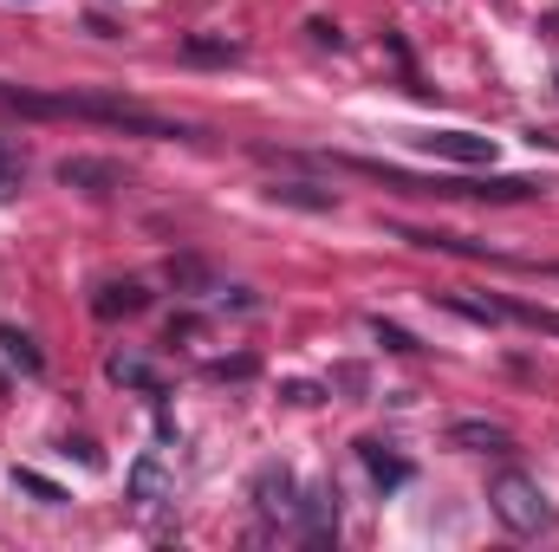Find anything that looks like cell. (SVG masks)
I'll use <instances>...</instances> for the list:
<instances>
[{
	"mask_svg": "<svg viewBox=\"0 0 559 552\" xmlns=\"http://www.w3.org/2000/svg\"><path fill=\"white\" fill-rule=\"evenodd\" d=\"M0 351H7V364H20V371H33V377L46 371V358H39V345H33V338H26L20 325H0Z\"/></svg>",
	"mask_w": 559,
	"mask_h": 552,
	"instance_id": "cell-9",
	"label": "cell"
},
{
	"mask_svg": "<svg viewBox=\"0 0 559 552\" xmlns=\"http://www.w3.org/2000/svg\"><path fill=\"white\" fill-rule=\"evenodd\" d=\"M371 332H378V345H391V351H423L404 325H384V319H371Z\"/></svg>",
	"mask_w": 559,
	"mask_h": 552,
	"instance_id": "cell-14",
	"label": "cell"
},
{
	"mask_svg": "<svg viewBox=\"0 0 559 552\" xmlns=\"http://www.w3.org/2000/svg\"><path fill=\"white\" fill-rule=\"evenodd\" d=\"M20 176H26V156L0 143V195H13V189H20Z\"/></svg>",
	"mask_w": 559,
	"mask_h": 552,
	"instance_id": "cell-13",
	"label": "cell"
},
{
	"mask_svg": "<svg viewBox=\"0 0 559 552\" xmlns=\"http://www.w3.org/2000/svg\"><path fill=\"white\" fill-rule=\"evenodd\" d=\"M59 182H66V189H92V195H105V189H118V163L66 156V163H59Z\"/></svg>",
	"mask_w": 559,
	"mask_h": 552,
	"instance_id": "cell-5",
	"label": "cell"
},
{
	"mask_svg": "<svg viewBox=\"0 0 559 552\" xmlns=\"http://www.w3.org/2000/svg\"><path fill=\"white\" fill-rule=\"evenodd\" d=\"M449 442L455 448H481V455H508V429L501 422H455Z\"/></svg>",
	"mask_w": 559,
	"mask_h": 552,
	"instance_id": "cell-7",
	"label": "cell"
},
{
	"mask_svg": "<svg viewBox=\"0 0 559 552\" xmlns=\"http://www.w3.org/2000/svg\"><path fill=\"white\" fill-rule=\"evenodd\" d=\"M150 305V292H143L138 279H124V286H105L98 292V319H118V312H143Z\"/></svg>",
	"mask_w": 559,
	"mask_h": 552,
	"instance_id": "cell-11",
	"label": "cell"
},
{
	"mask_svg": "<svg viewBox=\"0 0 559 552\" xmlns=\"http://www.w3.org/2000/svg\"><path fill=\"white\" fill-rule=\"evenodd\" d=\"M293 494H299V481H293L286 468H261V475H254V507H261L267 520H293V514H299Z\"/></svg>",
	"mask_w": 559,
	"mask_h": 552,
	"instance_id": "cell-4",
	"label": "cell"
},
{
	"mask_svg": "<svg viewBox=\"0 0 559 552\" xmlns=\"http://www.w3.org/2000/svg\"><path fill=\"white\" fill-rule=\"evenodd\" d=\"M299 514H306V540H312V547H325V540H332V527H338V494H332V488H312V494L299 501Z\"/></svg>",
	"mask_w": 559,
	"mask_h": 552,
	"instance_id": "cell-6",
	"label": "cell"
},
{
	"mask_svg": "<svg viewBox=\"0 0 559 552\" xmlns=\"http://www.w3.org/2000/svg\"><path fill=\"white\" fill-rule=\"evenodd\" d=\"M417 149L442 156V163H462V169H481V163H495V137H481V131H423Z\"/></svg>",
	"mask_w": 559,
	"mask_h": 552,
	"instance_id": "cell-2",
	"label": "cell"
},
{
	"mask_svg": "<svg viewBox=\"0 0 559 552\" xmlns=\"http://www.w3.org/2000/svg\"><path fill=\"white\" fill-rule=\"evenodd\" d=\"M131 501H138L143 514H156V507L176 501V475L163 468V455H138V468H131Z\"/></svg>",
	"mask_w": 559,
	"mask_h": 552,
	"instance_id": "cell-3",
	"label": "cell"
},
{
	"mask_svg": "<svg viewBox=\"0 0 559 552\" xmlns=\"http://www.w3.org/2000/svg\"><path fill=\"white\" fill-rule=\"evenodd\" d=\"M235 39H189V59H235Z\"/></svg>",
	"mask_w": 559,
	"mask_h": 552,
	"instance_id": "cell-15",
	"label": "cell"
},
{
	"mask_svg": "<svg viewBox=\"0 0 559 552\" xmlns=\"http://www.w3.org/2000/svg\"><path fill=\"white\" fill-rule=\"evenodd\" d=\"M13 481H20V488H26V494H39V501H66V494H59V488H52V481H46V475H33V468H20V475H13Z\"/></svg>",
	"mask_w": 559,
	"mask_h": 552,
	"instance_id": "cell-16",
	"label": "cell"
},
{
	"mask_svg": "<svg viewBox=\"0 0 559 552\" xmlns=\"http://www.w3.org/2000/svg\"><path fill=\"white\" fill-rule=\"evenodd\" d=\"M488 507H495V520H501L508 533H540V527H554V501H547L540 481H527V475H495V481H488Z\"/></svg>",
	"mask_w": 559,
	"mask_h": 552,
	"instance_id": "cell-1",
	"label": "cell"
},
{
	"mask_svg": "<svg viewBox=\"0 0 559 552\" xmlns=\"http://www.w3.org/2000/svg\"><path fill=\"white\" fill-rule=\"evenodd\" d=\"M554 85H559V65H554Z\"/></svg>",
	"mask_w": 559,
	"mask_h": 552,
	"instance_id": "cell-17",
	"label": "cell"
},
{
	"mask_svg": "<svg viewBox=\"0 0 559 552\" xmlns=\"http://www.w3.org/2000/svg\"><path fill=\"white\" fill-rule=\"evenodd\" d=\"M267 195H274V202H286V208H312V215L338 208V195H332V189H312V182H274Z\"/></svg>",
	"mask_w": 559,
	"mask_h": 552,
	"instance_id": "cell-8",
	"label": "cell"
},
{
	"mask_svg": "<svg viewBox=\"0 0 559 552\" xmlns=\"http://www.w3.org/2000/svg\"><path fill=\"white\" fill-rule=\"evenodd\" d=\"M111 377H118V384H138V391H156V371L143 364L138 351H118V358H111Z\"/></svg>",
	"mask_w": 559,
	"mask_h": 552,
	"instance_id": "cell-12",
	"label": "cell"
},
{
	"mask_svg": "<svg viewBox=\"0 0 559 552\" xmlns=\"http://www.w3.org/2000/svg\"><path fill=\"white\" fill-rule=\"evenodd\" d=\"M365 468L378 475V488H404L411 481V461H397L384 442H365Z\"/></svg>",
	"mask_w": 559,
	"mask_h": 552,
	"instance_id": "cell-10",
	"label": "cell"
}]
</instances>
